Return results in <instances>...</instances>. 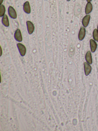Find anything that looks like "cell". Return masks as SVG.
Here are the masks:
<instances>
[{
    "label": "cell",
    "mask_w": 98,
    "mask_h": 131,
    "mask_svg": "<svg viewBox=\"0 0 98 131\" xmlns=\"http://www.w3.org/2000/svg\"><path fill=\"white\" fill-rule=\"evenodd\" d=\"M67 0L68 1H70V0Z\"/></svg>",
    "instance_id": "e0dca14e"
},
{
    "label": "cell",
    "mask_w": 98,
    "mask_h": 131,
    "mask_svg": "<svg viewBox=\"0 0 98 131\" xmlns=\"http://www.w3.org/2000/svg\"><path fill=\"white\" fill-rule=\"evenodd\" d=\"M14 38L18 42H21L22 41V36L20 29H17L15 32Z\"/></svg>",
    "instance_id": "277c9868"
},
{
    "label": "cell",
    "mask_w": 98,
    "mask_h": 131,
    "mask_svg": "<svg viewBox=\"0 0 98 131\" xmlns=\"http://www.w3.org/2000/svg\"><path fill=\"white\" fill-rule=\"evenodd\" d=\"M27 26V30L28 33L29 34H31L33 33L35 30V27L32 22L30 21H27L26 22Z\"/></svg>",
    "instance_id": "3957f363"
},
{
    "label": "cell",
    "mask_w": 98,
    "mask_h": 131,
    "mask_svg": "<svg viewBox=\"0 0 98 131\" xmlns=\"http://www.w3.org/2000/svg\"><path fill=\"white\" fill-rule=\"evenodd\" d=\"M93 37L94 40L98 42V31L97 29H95L93 33Z\"/></svg>",
    "instance_id": "5bb4252c"
},
{
    "label": "cell",
    "mask_w": 98,
    "mask_h": 131,
    "mask_svg": "<svg viewBox=\"0 0 98 131\" xmlns=\"http://www.w3.org/2000/svg\"><path fill=\"white\" fill-rule=\"evenodd\" d=\"M87 0V2H91V1H92V0Z\"/></svg>",
    "instance_id": "2e32d148"
},
{
    "label": "cell",
    "mask_w": 98,
    "mask_h": 131,
    "mask_svg": "<svg viewBox=\"0 0 98 131\" xmlns=\"http://www.w3.org/2000/svg\"><path fill=\"white\" fill-rule=\"evenodd\" d=\"M3 0H0V4H2L3 2Z\"/></svg>",
    "instance_id": "9a60e30c"
},
{
    "label": "cell",
    "mask_w": 98,
    "mask_h": 131,
    "mask_svg": "<svg viewBox=\"0 0 98 131\" xmlns=\"http://www.w3.org/2000/svg\"><path fill=\"white\" fill-rule=\"evenodd\" d=\"M2 23L6 27H8L9 26V18L7 15H5L2 17Z\"/></svg>",
    "instance_id": "7c38bea8"
},
{
    "label": "cell",
    "mask_w": 98,
    "mask_h": 131,
    "mask_svg": "<svg viewBox=\"0 0 98 131\" xmlns=\"http://www.w3.org/2000/svg\"><path fill=\"white\" fill-rule=\"evenodd\" d=\"M93 10V6L91 2H87L86 4L85 9V13L87 15H88L91 13Z\"/></svg>",
    "instance_id": "8fae6325"
},
{
    "label": "cell",
    "mask_w": 98,
    "mask_h": 131,
    "mask_svg": "<svg viewBox=\"0 0 98 131\" xmlns=\"http://www.w3.org/2000/svg\"><path fill=\"white\" fill-rule=\"evenodd\" d=\"M85 60L88 63L90 64H92V54L90 51H88L86 53L85 57Z\"/></svg>",
    "instance_id": "30bf717a"
},
{
    "label": "cell",
    "mask_w": 98,
    "mask_h": 131,
    "mask_svg": "<svg viewBox=\"0 0 98 131\" xmlns=\"http://www.w3.org/2000/svg\"><path fill=\"white\" fill-rule=\"evenodd\" d=\"M8 13L11 18L15 19L17 17V12L12 6H9L8 8Z\"/></svg>",
    "instance_id": "7a4b0ae2"
},
{
    "label": "cell",
    "mask_w": 98,
    "mask_h": 131,
    "mask_svg": "<svg viewBox=\"0 0 98 131\" xmlns=\"http://www.w3.org/2000/svg\"><path fill=\"white\" fill-rule=\"evenodd\" d=\"M97 30H98V26H97Z\"/></svg>",
    "instance_id": "ac0fdd59"
},
{
    "label": "cell",
    "mask_w": 98,
    "mask_h": 131,
    "mask_svg": "<svg viewBox=\"0 0 98 131\" xmlns=\"http://www.w3.org/2000/svg\"><path fill=\"white\" fill-rule=\"evenodd\" d=\"M23 9L24 11L27 14H30L31 13V7L30 3L28 1H26L23 5Z\"/></svg>",
    "instance_id": "ba28073f"
},
{
    "label": "cell",
    "mask_w": 98,
    "mask_h": 131,
    "mask_svg": "<svg viewBox=\"0 0 98 131\" xmlns=\"http://www.w3.org/2000/svg\"><path fill=\"white\" fill-rule=\"evenodd\" d=\"M90 45L91 52L93 53L96 52L97 49V45L95 40L90 39Z\"/></svg>",
    "instance_id": "9c48e42d"
},
{
    "label": "cell",
    "mask_w": 98,
    "mask_h": 131,
    "mask_svg": "<svg viewBox=\"0 0 98 131\" xmlns=\"http://www.w3.org/2000/svg\"><path fill=\"white\" fill-rule=\"evenodd\" d=\"M17 47L20 55L22 57L24 56L26 54V51H27L26 47L25 46L21 43H18L17 44Z\"/></svg>",
    "instance_id": "6da1fadb"
},
{
    "label": "cell",
    "mask_w": 98,
    "mask_h": 131,
    "mask_svg": "<svg viewBox=\"0 0 98 131\" xmlns=\"http://www.w3.org/2000/svg\"><path fill=\"white\" fill-rule=\"evenodd\" d=\"M84 72L86 76H88L90 74L92 70V67L90 64L87 62L84 63Z\"/></svg>",
    "instance_id": "8992f818"
},
{
    "label": "cell",
    "mask_w": 98,
    "mask_h": 131,
    "mask_svg": "<svg viewBox=\"0 0 98 131\" xmlns=\"http://www.w3.org/2000/svg\"><path fill=\"white\" fill-rule=\"evenodd\" d=\"M90 16L89 15H87L84 16L82 20V24L84 27H86L89 23L90 21Z\"/></svg>",
    "instance_id": "52a82bcc"
},
{
    "label": "cell",
    "mask_w": 98,
    "mask_h": 131,
    "mask_svg": "<svg viewBox=\"0 0 98 131\" xmlns=\"http://www.w3.org/2000/svg\"><path fill=\"white\" fill-rule=\"evenodd\" d=\"M5 8L4 5H0V17H3L5 14Z\"/></svg>",
    "instance_id": "4fadbf2b"
},
{
    "label": "cell",
    "mask_w": 98,
    "mask_h": 131,
    "mask_svg": "<svg viewBox=\"0 0 98 131\" xmlns=\"http://www.w3.org/2000/svg\"><path fill=\"white\" fill-rule=\"evenodd\" d=\"M85 34H86V30L85 27H81L78 35V38L79 40L80 41L83 40L85 37Z\"/></svg>",
    "instance_id": "5b68a950"
}]
</instances>
